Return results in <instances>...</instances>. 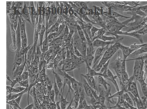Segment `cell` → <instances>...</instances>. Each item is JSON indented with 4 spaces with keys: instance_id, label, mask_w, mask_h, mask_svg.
<instances>
[{
    "instance_id": "6da1fadb",
    "label": "cell",
    "mask_w": 147,
    "mask_h": 109,
    "mask_svg": "<svg viewBox=\"0 0 147 109\" xmlns=\"http://www.w3.org/2000/svg\"><path fill=\"white\" fill-rule=\"evenodd\" d=\"M119 42H116L115 44L109 46L108 48L105 52L103 56L98 63V65L95 68V70L97 72H99L101 67L109 60H110V59L114 56V54L119 49Z\"/></svg>"
},
{
    "instance_id": "7a4b0ae2",
    "label": "cell",
    "mask_w": 147,
    "mask_h": 109,
    "mask_svg": "<svg viewBox=\"0 0 147 109\" xmlns=\"http://www.w3.org/2000/svg\"><path fill=\"white\" fill-rule=\"evenodd\" d=\"M18 23L20 29L22 48H25L28 46V37L26 31L25 22V20L21 17V16L18 17Z\"/></svg>"
},
{
    "instance_id": "3957f363",
    "label": "cell",
    "mask_w": 147,
    "mask_h": 109,
    "mask_svg": "<svg viewBox=\"0 0 147 109\" xmlns=\"http://www.w3.org/2000/svg\"><path fill=\"white\" fill-rule=\"evenodd\" d=\"M122 63V57L120 54V53H119L118 56H117L115 61L113 63V64L111 65L116 73V76L117 78L119 79V81L121 85L122 84V81H121Z\"/></svg>"
},
{
    "instance_id": "277c9868",
    "label": "cell",
    "mask_w": 147,
    "mask_h": 109,
    "mask_svg": "<svg viewBox=\"0 0 147 109\" xmlns=\"http://www.w3.org/2000/svg\"><path fill=\"white\" fill-rule=\"evenodd\" d=\"M29 11L30 17V20L32 25L34 27L38 23V14L37 11L36 6L34 3V1H30L29 3Z\"/></svg>"
},
{
    "instance_id": "5b68a950",
    "label": "cell",
    "mask_w": 147,
    "mask_h": 109,
    "mask_svg": "<svg viewBox=\"0 0 147 109\" xmlns=\"http://www.w3.org/2000/svg\"><path fill=\"white\" fill-rule=\"evenodd\" d=\"M144 61L141 60H134V65H133V77L134 79V80L136 81L137 77H138L141 72L144 69Z\"/></svg>"
},
{
    "instance_id": "8992f818",
    "label": "cell",
    "mask_w": 147,
    "mask_h": 109,
    "mask_svg": "<svg viewBox=\"0 0 147 109\" xmlns=\"http://www.w3.org/2000/svg\"><path fill=\"white\" fill-rule=\"evenodd\" d=\"M108 47L109 46L104 47V48H97L96 49H95V53L94 54V61H93V63H92L93 65L91 67L92 69H94L96 67V66L98 65V63L99 62L100 60L101 59L102 57L103 56L105 52L108 48Z\"/></svg>"
},
{
    "instance_id": "52a82bcc",
    "label": "cell",
    "mask_w": 147,
    "mask_h": 109,
    "mask_svg": "<svg viewBox=\"0 0 147 109\" xmlns=\"http://www.w3.org/2000/svg\"><path fill=\"white\" fill-rule=\"evenodd\" d=\"M83 83H82V86H83V88L84 89V92L86 93V94L90 97L91 98H94L95 99H98V95L96 93V91H95V89H94L93 88H92L87 83L86 80L83 79L82 80Z\"/></svg>"
},
{
    "instance_id": "ba28073f",
    "label": "cell",
    "mask_w": 147,
    "mask_h": 109,
    "mask_svg": "<svg viewBox=\"0 0 147 109\" xmlns=\"http://www.w3.org/2000/svg\"><path fill=\"white\" fill-rule=\"evenodd\" d=\"M119 48L121 50L122 54V60L126 61L127 57L134 52L129 46H125L121 43H119Z\"/></svg>"
},
{
    "instance_id": "9c48e42d",
    "label": "cell",
    "mask_w": 147,
    "mask_h": 109,
    "mask_svg": "<svg viewBox=\"0 0 147 109\" xmlns=\"http://www.w3.org/2000/svg\"><path fill=\"white\" fill-rule=\"evenodd\" d=\"M116 42H119V41H103L99 39H97L94 40L92 42V45L94 48H104V47L109 46L115 44Z\"/></svg>"
},
{
    "instance_id": "30bf717a",
    "label": "cell",
    "mask_w": 147,
    "mask_h": 109,
    "mask_svg": "<svg viewBox=\"0 0 147 109\" xmlns=\"http://www.w3.org/2000/svg\"><path fill=\"white\" fill-rule=\"evenodd\" d=\"M29 2L24 1V7L21 12V17L24 20L28 21L29 23L32 24L31 20H30V17L29 11V6L28 5V3H29Z\"/></svg>"
},
{
    "instance_id": "8fae6325",
    "label": "cell",
    "mask_w": 147,
    "mask_h": 109,
    "mask_svg": "<svg viewBox=\"0 0 147 109\" xmlns=\"http://www.w3.org/2000/svg\"><path fill=\"white\" fill-rule=\"evenodd\" d=\"M117 35H122V36H130V37H134V38H136L137 39H138L141 44H143L144 43V41L142 40V36L139 34L138 33H137L136 31H134V32H126V31H120L119 32L117 33Z\"/></svg>"
},
{
    "instance_id": "7c38bea8",
    "label": "cell",
    "mask_w": 147,
    "mask_h": 109,
    "mask_svg": "<svg viewBox=\"0 0 147 109\" xmlns=\"http://www.w3.org/2000/svg\"><path fill=\"white\" fill-rule=\"evenodd\" d=\"M80 67V64L71 61L70 63L64 64L62 65V68L61 69L63 71L67 72L72 71L76 68H79Z\"/></svg>"
},
{
    "instance_id": "4fadbf2b",
    "label": "cell",
    "mask_w": 147,
    "mask_h": 109,
    "mask_svg": "<svg viewBox=\"0 0 147 109\" xmlns=\"http://www.w3.org/2000/svg\"><path fill=\"white\" fill-rule=\"evenodd\" d=\"M26 56H27V54H25L24 61L20 65L17 67L16 68L15 70L13 72V75L14 78L18 76H20L22 73L23 71H24V68H25L26 64Z\"/></svg>"
},
{
    "instance_id": "5bb4252c",
    "label": "cell",
    "mask_w": 147,
    "mask_h": 109,
    "mask_svg": "<svg viewBox=\"0 0 147 109\" xmlns=\"http://www.w3.org/2000/svg\"><path fill=\"white\" fill-rule=\"evenodd\" d=\"M9 19L10 22V25L13 27V28L16 30L17 26L18 25V17L17 15H16L14 12L10 11L8 14Z\"/></svg>"
},
{
    "instance_id": "9a60e30c",
    "label": "cell",
    "mask_w": 147,
    "mask_h": 109,
    "mask_svg": "<svg viewBox=\"0 0 147 109\" xmlns=\"http://www.w3.org/2000/svg\"><path fill=\"white\" fill-rule=\"evenodd\" d=\"M117 78V76L114 75L113 72H112V71L110 69H108L107 72V77H106V79H107L109 81H111L113 83V84H114V85L117 91H119L120 89H119V86L118 85L117 81L116 80Z\"/></svg>"
},
{
    "instance_id": "2e32d148",
    "label": "cell",
    "mask_w": 147,
    "mask_h": 109,
    "mask_svg": "<svg viewBox=\"0 0 147 109\" xmlns=\"http://www.w3.org/2000/svg\"><path fill=\"white\" fill-rule=\"evenodd\" d=\"M81 76L84 77V79L86 80L87 83L88 84V85L94 89L95 91H97V87L96 85L95 80L94 79V77L90 76L88 73L86 74H81Z\"/></svg>"
},
{
    "instance_id": "e0dca14e",
    "label": "cell",
    "mask_w": 147,
    "mask_h": 109,
    "mask_svg": "<svg viewBox=\"0 0 147 109\" xmlns=\"http://www.w3.org/2000/svg\"><path fill=\"white\" fill-rule=\"evenodd\" d=\"M10 34H11V42L10 45V48L12 51H16L17 49L16 30L13 28V27L11 25H10Z\"/></svg>"
},
{
    "instance_id": "ac0fdd59",
    "label": "cell",
    "mask_w": 147,
    "mask_h": 109,
    "mask_svg": "<svg viewBox=\"0 0 147 109\" xmlns=\"http://www.w3.org/2000/svg\"><path fill=\"white\" fill-rule=\"evenodd\" d=\"M52 71L53 74L54 75V80H55L59 89L60 90V92L61 93H63L62 92V88H63V81L62 80L60 76L57 72H56L54 71V69H53Z\"/></svg>"
},
{
    "instance_id": "d6986e66",
    "label": "cell",
    "mask_w": 147,
    "mask_h": 109,
    "mask_svg": "<svg viewBox=\"0 0 147 109\" xmlns=\"http://www.w3.org/2000/svg\"><path fill=\"white\" fill-rule=\"evenodd\" d=\"M25 89V88H24V87H21V86H18V87H12L10 85H7L6 86L7 94L19 93V92H21L23 91Z\"/></svg>"
},
{
    "instance_id": "ffe728a7",
    "label": "cell",
    "mask_w": 147,
    "mask_h": 109,
    "mask_svg": "<svg viewBox=\"0 0 147 109\" xmlns=\"http://www.w3.org/2000/svg\"><path fill=\"white\" fill-rule=\"evenodd\" d=\"M85 63V62H84ZM85 64H86V67H87V73L88 74V75H90V76H92V77H95V76H102V77H103L104 78H105V76L103 75V74H102L101 73H100L99 72H97V71H96L95 69H92V68H91V67H90V66H89L88 65V64L87 63H85Z\"/></svg>"
},
{
    "instance_id": "44dd1931",
    "label": "cell",
    "mask_w": 147,
    "mask_h": 109,
    "mask_svg": "<svg viewBox=\"0 0 147 109\" xmlns=\"http://www.w3.org/2000/svg\"><path fill=\"white\" fill-rule=\"evenodd\" d=\"M98 80L99 85H101L105 89V91H107L111 87V85L107 82L106 79H105L103 77L98 76Z\"/></svg>"
},
{
    "instance_id": "7402d4cb",
    "label": "cell",
    "mask_w": 147,
    "mask_h": 109,
    "mask_svg": "<svg viewBox=\"0 0 147 109\" xmlns=\"http://www.w3.org/2000/svg\"><path fill=\"white\" fill-rule=\"evenodd\" d=\"M67 96H65V97L64 98L63 96V93H60V107L61 109H66L67 107L68 106V104L69 103V102L67 100Z\"/></svg>"
},
{
    "instance_id": "603a6c76",
    "label": "cell",
    "mask_w": 147,
    "mask_h": 109,
    "mask_svg": "<svg viewBox=\"0 0 147 109\" xmlns=\"http://www.w3.org/2000/svg\"><path fill=\"white\" fill-rule=\"evenodd\" d=\"M45 31H46L45 25L44 24H42L41 29L40 31L39 34H38V40H39L38 45L40 46V48H41V46H42V42H43V40H44L43 38H44V36L45 35Z\"/></svg>"
},
{
    "instance_id": "cb8c5ba5",
    "label": "cell",
    "mask_w": 147,
    "mask_h": 109,
    "mask_svg": "<svg viewBox=\"0 0 147 109\" xmlns=\"http://www.w3.org/2000/svg\"><path fill=\"white\" fill-rule=\"evenodd\" d=\"M72 99H73V102L75 104L74 108L75 109H77L79 105V100H80V93L79 91H76L74 92V95L72 96Z\"/></svg>"
},
{
    "instance_id": "d4e9b609",
    "label": "cell",
    "mask_w": 147,
    "mask_h": 109,
    "mask_svg": "<svg viewBox=\"0 0 147 109\" xmlns=\"http://www.w3.org/2000/svg\"><path fill=\"white\" fill-rule=\"evenodd\" d=\"M76 29L77 33L78 34L79 37L81 39V40L83 42H86V37H85L84 32H83L82 27L79 25H78V24H76Z\"/></svg>"
},
{
    "instance_id": "484cf974",
    "label": "cell",
    "mask_w": 147,
    "mask_h": 109,
    "mask_svg": "<svg viewBox=\"0 0 147 109\" xmlns=\"http://www.w3.org/2000/svg\"><path fill=\"white\" fill-rule=\"evenodd\" d=\"M126 92L123 89H122L121 90H119V91H117L115 93H114V94L113 95H110L109 96H108L106 99H107V101L108 102H111V103H113L111 100L113 99V98H119L121 96H122L123 93Z\"/></svg>"
},
{
    "instance_id": "4316f807",
    "label": "cell",
    "mask_w": 147,
    "mask_h": 109,
    "mask_svg": "<svg viewBox=\"0 0 147 109\" xmlns=\"http://www.w3.org/2000/svg\"><path fill=\"white\" fill-rule=\"evenodd\" d=\"M119 3L131 7H137L141 6L139 1H120L118 2Z\"/></svg>"
},
{
    "instance_id": "83f0119b",
    "label": "cell",
    "mask_w": 147,
    "mask_h": 109,
    "mask_svg": "<svg viewBox=\"0 0 147 109\" xmlns=\"http://www.w3.org/2000/svg\"><path fill=\"white\" fill-rule=\"evenodd\" d=\"M107 30L103 28H99V30L97 32V33H96V34L95 35V36L92 38L91 41L92 42H93L94 40H97V39H99L103 35H105L106 33Z\"/></svg>"
},
{
    "instance_id": "f1b7e54d",
    "label": "cell",
    "mask_w": 147,
    "mask_h": 109,
    "mask_svg": "<svg viewBox=\"0 0 147 109\" xmlns=\"http://www.w3.org/2000/svg\"><path fill=\"white\" fill-rule=\"evenodd\" d=\"M60 25V24L57 21L55 24H53L52 26H51L47 30H46L45 33L48 35L50 33L56 32L58 30V29H59V27Z\"/></svg>"
},
{
    "instance_id": "f546056e",
    "label": "cell",
    "mask_w": 147,
    "mask_h": 109,
    "mask_svg": "<svg viewBox=\"0 0 147 109\" xmlns=\"http://www.w3.org/2000/svg\"><path fill=\"white\" fill-rule=\"evenodd\" d=\"M24 60H25V56H21V57L18 58L16 60H14V63H13L14 64H13V67L12 69V72H13L15 70V69L17 67L20 65L24 61Z\"/></svg>"
},
{
    "instance_id": "4dcf8cb0",
    "label": "cell",
    "mask_w": 147,
    "mask_h": 109,
    "mask_svg": "<svg viewBox=\"0 0 147 109\" xmlns=\"http://www.w3.org/2000/svg\"><path fill=\"white\" fill-rule=\"evenodd\" d=\"M110 63V60H109L108 61H107L100 68V69L99 70V72L101 73L102 74H103L105 76V79H106L107 77V72L108 70V68H109V65Z\"/></svg>"
},
{
    "instance_id": "1f68e13d",
    "label": "cell",
    "mask_w": 147,
    "mask_h": 109,
    "mask_svg": "<svg viewBox=\"0 0 147 109\" xmlns=\"http://www.w3.org/2000/svg\"><path fill=\"white\" fill-rule=\"evenodd\" d=\"M7 104L9 105L10 109H22L21 107L20 106V104H18L15 100H11L9 101L6 102Z\"/></svg>"
},
{
    "instance_id": "d6a6232c",
    "label": "cell",
    "mask_w": 147,
    "mask_h": 109,
    "mask_svg": "<svg viewBox=\"0 0 147 109\" xmlns=\"http://www.w3.org/2000/svg\"><path fill=\"white\" fill-rule=\"evenodd\" d=\"M110 15H111L112 17L115 18H117V19L118 18H119V17L125 18H126V20L130 18V17H127V16L122 15V14H120L119 13H118L117 11H114V10H111V11H110Z\"/></svg>"
},
{
    "instance_id": "836d02e7",
    "label": "cell",
    "mask_w": 147,
    "mask_h": 109,
    "mask_svg": "<svg viewBox=\"0 0 147 109\" xmlns=\"http://www.w3.org/2000/svg\"><path fill=\"white\" fill-rule=\"evenodd\" d=\"M122 98L123 99V100L127 103L129 104L130 106H134V103L133 102L132 100V99H131L130 95H129V94L127 92H125L122 95Z\"/></svg>"
},
{
    "instance_id": "e575fe53",
    "label": "cell",
    "mask_w": 147,
    "mask_h": 109,
    "mask_svg": "<svg viewBox=\"0 0 147 109\" xmlns=\"http://www.w3.org/2000/svg\"><path fill=\"white\" fill-rule=\"evenodd\" d=\"M147 53V44L141 48H140L139 49L135 50L134 52H133L131 54L133 55H136V56H138L140 55L142 53Z\"/></svg>"
},
{
    "instance_id": "d590c367",
    "label": "cell",
    "mask_w": 147,
    "mask_h": 109,
    "mask_svg": "<svg viewBox=\"0 0 147 109\" xmlns=\"http://www.w3.org/2000/svg\"><path fill=\"white\" fill-rule=\"evenodd\" d=\"M94 56L92 54H88L86 55L85 58H84V62L87 63L88 65L90 67L92 66V63H93V61H94Z\"/></svg>"
},
{
    "instance_id": "8d00e7d4",
    "label": "cell",
    "mask_w": 147,
    "mask_h": 109,
    "mask_svg": "<svg viewBox=\"0 0 147 109\" xmlns=\"http://www.w3.org/2000/svg\"><path fill=\"white\" fill-rule=\"evenodd\" d=\"M53 90H54V92L55 94V100H57V98L59 96H60L61 92H60V90L59 89L55 80H54V82H53Z\"/></svg>"
},
{
    "instance_id": "74e56055",
    "label": "cell",
    "mask_w": 147,
    "mask_h": 109,
    "mask_svg": "<svg viewBox=\"0 0 147 109\" xmlns=\"http://www.w3.org/2000/svg\"><path fill=\"white\" fill-rule=\"evenodd\" d=\"M94 7V14L98 15H102L103 13V9L101 7H99V6H93Z\"/></svg>"
},
{
    "instance_id": "f35d334b",
    "label": "cell",
    "mask_w": 147,
    "mask_h": 109,
    "mask_svg": "<svg viewBox=\"0 0 147 109\" xmlns=\"http://www.w3.org/2000/svg\"><path fill=\"white\" fill-rule=\"evenodd\" d=\"M55 5H56V10H57V14L59 16L60 15H62V7L60 4L59 2L56 1L55 2Z\"/></svg>"
},
{
    "instance_id": "ab89813d",
    "label": "cell",
    "mask_w": 147,
    "mask_h": 109,
    "mask_svg": "<svg viewBox=\"0 0 147 109\" xmlns=\"http://www.w3.org/2000/svg\"><path fill=\"white\" fill-rule=\"evenodd\" d=\"M99 28L92 25V26L91 27V28L90 29V35H91V40L95 36V35L96 34L97 32L99 30Z\"/></svg>"
},
{
    "instance_id": "60d3db41",
    "label": "cell",
    "mask_w": 147,
    "mask_h": 109,
    "mask_svg": "<svg viewBox=\"0 0 147 109\" xmlns=\"http://www.w3.org/2000/svg\"><path fill=\"white\" fill-rule=\"evenodd\" d=\"M18 84H20V86L24 88H28L29 85V79L27 80H22L20 81Z\"/></svg>"
},
{
    "instance_id": "b9f144b4",
    "label": "cell",
    "mask_w": 147,
    "mask_h": 109,
    "mask_svg": "<svg viewBox=\"0 0 147 109\" xmlns=\"http://www.w3.org/2000/svg\"><path fill=\"white\" fill-rule=\"evenodd\" d=\"M48 95L49 97V99L51 100V102L55 103V94L54 92V90L52 89L48 94Z\"/></svg>"
},
{
    "instance_id": "7bdbcfd3",
    "label": "cell",
    "mask_w": 147,
    "mask_h": 109,
    "mask_svg": "<svg viewBox=\"0 0 147 109\" xmlns=\"http://www.w3.org/2000/svg\"><path fill=\"white\" fill-rule=\"evenodd\" d=\"M22 80H27L29 79V72L28 71V70L26 69V71H25L24 72H22V73L21 75Z\"/></svg>"
},
{
    "instance_id": "ee69618b",
    "label": "cell",
    "mask_w": 147,
    "mask_h": 109,
    "mask_svg": "<svg viewBox=\"0 0 147 109\" xmlns=\"http://www.w3.org/2000/svg\"><path fill=\"white\" fill-rule=\"evenodd\" d=\"M11 6H12V1L6 2V12L7 14L10 12Z\"/></svg>"
},
{
    "instance_id": "f6af8a7d",
    "label": "cell",
    "mask_w": 147,
    "mask_h": 109,
    "mask_svg": "<svg viewBox=\"0 0 147 109\" xmlns=\"http://www.w3.org/2000/svg\"><path fill=\"white\" fill-rule=\"evenodd\" d=\"M46 68H47V69H51V70L54 69H55V67H54L53 62V61H49V62L47 64Z\"/></svg>"
},
{
    "instance_id": "bcb514c9",
    "label": "cell",
    "mask_w": 147,
    "mask_h": 109,
    "mask_svg": "<svg viewBox=\"0 0 147 109\" xmlns=\"http://www.w3.org/2000/svg\"><path fill=\"white\" fill-rule=\"evenodd\" d=\"M138 7L142 11H143L146 15H147V5H143V6H138Z\"/></svg>"
},
{
    "instance_id": "7dc6e473",
    "label": "cell",
    "mask_w": 147,
    "mask_h": 109,
    "mask_svg": "<svg viewBox=\"0 0 147 109\" xmlns=\"http://www.w3.org/2000/svg\"><path fill=\"white\" fill-rule=\"evenodd\" d=\"M49 109H57L56 108V102H50L49 104Z\"/></svg>"
},
{
    "instance_id": "c3c4849f",
    "label": "cell",
    "mask_w": 147,
    "mask_h": 109,
    "mask_svg": "<svg viewBox=\"0 0 147 109\" xmlns=\"http://www.w3.org/2000/svg\"><path fill=\"white\" fill-rule=\"evenodd\" d=\"M72 103H73V99H72H72H71V101L69 102V103L68 104V106L67 107V108H66V109H73L74 108V107H72Z\"/></svg>"
},
{
    "instance_id": "681fc988",
    "label": "cell",
    "mask_w": 147,
    "mask_h": 109,
    "mask_svg": "<svg viewBox=\"0 0 147 109\" xmlns=\"http://www.w3.org/2000/svg\"><path fill=\"white\" fill-rule=\"evenodd\" d=\"M34 108V104L31 103V104H29L24 109H33Z\"/></svg>"
},
{
    "instance_id": "f907efd6",
    "label": "cell",
    "mask_w": 147,
    "mask_h": 109,
    "mask_svg": "<svg viewBox=\"0 0 147 109\" xmlns=\"http://www.w3.org/2000/svg\"><path fill=\"white\" fill-rule=\"evenodd\" d=\"M22 96H23V95H21V96H18V98H17L15 99V101H16V102L18 104H20V102H21V98H22Z\"/></svg>"
},
{
    "instance_id": "816d5d0a",
    "label": "cell",
    "mask_w": 147,
    "mask_h": 109,
    "mask_svg": "<svg viewBox=\"0 0 147 109\" xmlns=\"http://www.w3.org/2000/svg\"><path fill=\"white\" fill-rule=\"evenodd\" d=\"M129 109H137L136 107L132 106H129Z\"/></svg>"
},
{
    "instance_id": "f5cc1de1",
    "label": "cell",
    "mask_w": 147,
    "mask_h": 109,
    "mask_svg": "<svg viewBox=\"0 0 147 109\" xmlns=\"http://www.w3.org/2000/svg\"><path fill=\"white\" fill-rule=\"evenodd\" d=\"M145 109H147V98H146V100L145 104Z\"/></svg>"
},
{
    "instance_id": "db71d44e",
    "label": "cell",
    "mask_w": 147,
    "mask_h": 109,
    "mask_svg": "<svg viewBox=\"0 0 147 109\" xmlns=\"http://www.w3.org/2000/svg\"><path fill=\"white\" fill-rule=\"evenodd\" d=\"M144 61V64L146 65H147V59L145 60Z\"/></svg>"
},
{
    "instance_id": "11a10c76",
    "label": "cell",
    "mask_w": 147,
    "mask_h": 109,
    "mask_svg": "<svg viewBox=\"0 0 147 109\" xmlns=\"http://www.w3.org/2000/svg\"><path fill=\"white\" fill-rule=\"evenodd\" d=\"M145 82H146V85H147V80H145Z\"/></svg>"
},
{
    "instance_id": "9f6ffc18",
    "label": "cell",
    "mask_w": 147,
    "mask_h": 109,
    "mask_svg": "<svg viewBox=\"0 0 147 109\" xmlns=\"http://www.w3.org/2000/svg\"><path fill=\"white\" fill-rule=\"evenodd\" d=\"M33 109H36V108H34H34H33Z\"/></svg>"
}]
</instances>
